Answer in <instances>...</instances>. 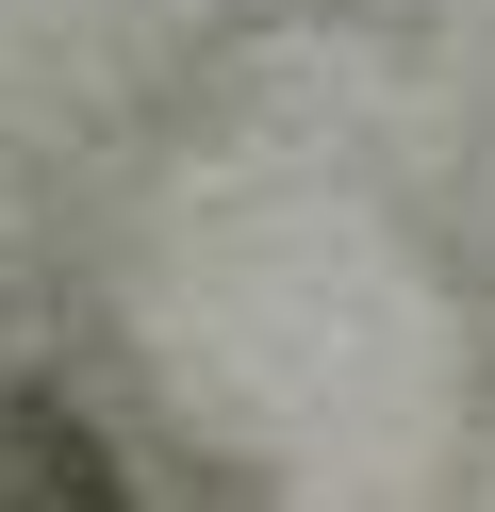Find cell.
Returning a JSON list of instances; mask_svg holds the SVG:
<instances>
[{
  "label": "cell",
  "mask_w": 495,
  "mask_h": 512,
  "mask_svg": "<svg viewBox=\"0 0 495 512\" xmlns=\"http://www.w3.org/2000/svg\"><path fill=\"white\" fill-rule=\"evenodd\" d=\"M0 512H149L116 463V430H99L83 397H50V380H0Z\"/></svg>",
  "instance_id": "6da1fadb"
}]
</instances>
